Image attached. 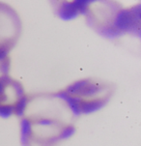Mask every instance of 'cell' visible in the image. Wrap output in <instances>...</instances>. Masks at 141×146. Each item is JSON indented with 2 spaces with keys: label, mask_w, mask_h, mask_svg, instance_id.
Here are the masks:
<instances>
[{
  "label": "cell",
  "mask_w": 141,
  "mask_h": 146,
  "mask_svg": "<svg viewBox=\"0 0 141 146\" xmlns=\"http://www.w3.org/2000/svg\"><path fill=\"white\" fill-rule=\"evenodd\" d=\"M19 117L21 146H59L73 137L77 118L58 92L28 95Z\"/></svg>",
  "instance_id": "obj_1"
},
{
  "label": "cell",
  "mask_w": 141,
  "mask_h": 146,
  "mask_svg": "<svg viewBox=\"0 0 141 146\" xmlns=\"http://www.w3.org/2000/svg\"><path fill=\"white\" fill-rule=\"evenodd\" d=\"M83 16L91 28L109 39L133 33L139 26V10L125 8L115 0H93Z\"/></svg>",
  "instance_id": "obj_2"
},
{
  "label": "cell",
  "mask_w": 141,
  "mask_h": 146,
  "mask_svg": "<svg viewBox=\"0 0 141 146\" xmlns=\"http://www.w3.org/2000/svg\"><path fill=\"white\" fill-rule=\"evenodd\" d=\"M57 92L78 117L105 108L114 95L115 85L101 78H87L69 84Z\"/></svg>",
  "instance_id": "obj_3"
},
{
  "label": "cell",
  "mask_w": 141,
  "mask_h": 146,
  "mask_svg": "<svg viewBox=\"0 0 141 146\" xmlns=\"http://www.w3.org/2000/svg\"><path fill=\"white\" fill-rule=\"evenodd\" d=\"M11 61L7 57L0 60V117L21 116L28 94L23 85L10 75Z\"/></svg>",
  "instance_id": "obj_4"
},
{
  "label": "cell",
  "mask_w": 141,
  "mask_h": 146,
  "mask_svg": "<svg viewBox=\"0 0 141 146\" xmlns=\"http://www.w3.org/2000/svg\"><path fill=\"white\" fill-rule=\"evenodd\" d=\"M21 29V19L18 12L0 1V60L9 57V53L19 42Z\"/></svg>",
  "instance_id": "obj_5"
},
{
  "label": "cell",
  "mask_w": 141,
  "mask_h": 146,
  "mask_svg": "<svg viewBox=\"0 0 141 146\" xmlns=\"http://www.w3.org/2000/svg\"><path fill=\"white\" fill-rule=\"evenodd\" d=\"M93 0H49L54 13L63 21L75 19L83 15Z\"/></svg>",
  "instance_id": "obj_6"
}]
</instances>
